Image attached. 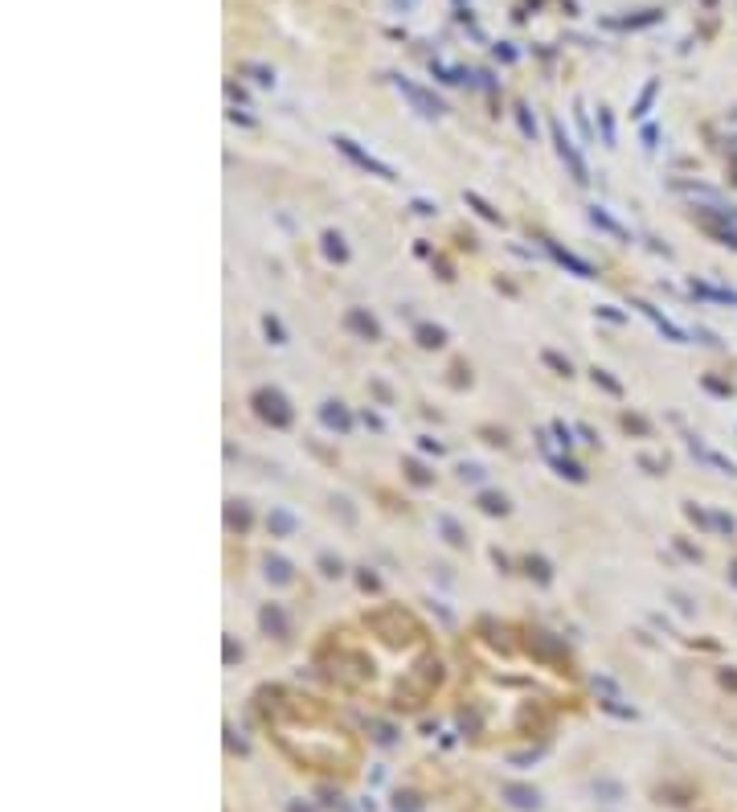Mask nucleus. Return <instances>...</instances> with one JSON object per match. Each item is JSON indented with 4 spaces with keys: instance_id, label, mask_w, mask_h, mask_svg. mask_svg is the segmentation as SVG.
<instances>
[{
    "instance_id": "nucleus-30",
    "label": "nucleus",
    "mask_w": 737,
    "mask_h": 812,
    "mask_svg": "<svg viewBox=\"0 0 737 812\" xmlns=\"http://www.w3.org/2000/svg\"><path fill=\"white\" fill-rule=\"evenodd\" d=\"M463 201H467V205H471V210H475L479 217H484V222H500V214H496V210H491L488 201H484L479 193H475V189H467V193H463Z\"/></svg>"
},
{
    "instance_id": "nucleus-42",
    "label": "nucleus",
    "mask_w": 737,
    "mask_h": 812,
    "mask_svg": "<svg viewBox=\"0 0 737 812\" xmlns=\"http://www.w3.org/2000/svg\"><path fill=\"white\" fill-rule=\"evenodd\" d=\"M598 316H602V320H610V324H622V320H627V312H619L615 304H598Z\"/></svg>"
},
{
    "instance_id": "nucleus-6",
    "label": "nucleus",
    "mask_w": 737,
    "mask_h": 812,
    "mask_svg": "<svg viewBox=\"0 0 737 812\" xmlns=\"http://www.w3.org/2000/svg\"><path fill=\"white\" fill-rule=\"evenodd\" d=\"M332 144H336V148H340V152H344V156H348V160H352L357 168L373 173V177H381V181H397V173H393V168L385 165V160H377L373 152H365V148L357 144V140H348V135H332Z\"/></svg>"
},
{
    "instance_id": "nucleus-27",
    "label": "nucleus",
    "mask_w": 737,
    "mask_h": 812,
    "mask_svg": "<svg viewBox=\"0 0 737 812\" xmlns=\"http://www.w3.org/2000/svg\"><path fill=\"white\" fill-rule=\"evenodd\" d=\"M549 464H553L557 472L565 476V480H573V484H582V480H586V468H577V464L570 460V456H549Z\"/></svg>"
},
{
    "instance_id": "nucleus-39",
    "label": "nucleus",
    "mask_w": 737,
    "mask_h": 812,
    "mask_svg": "<svg viewBox=\"0 0 737 812\" xmlns=\"http://www.w3.org/2000/svg\"><path fill=\"white\" fill-rule=\"evenodd\" d=\"M393 808H397V812H418V808H422V800H418L414 792H397V796H393Z\"/></svg>"
},
{
    "instance_id": "nucleus-57",
    "label": "nucleus",
    "mask_w": 737,
    "mask_h": 812,
    "mask_svg": "<svg viewBox=\"0 0 737 812\" xmlns=\"http://www.w3.org/2000/svg\"><path fill=\"white\" fill-rule=\"evenodd\" d=\"M422 451H434V456H439L442 443H439V439H422Z\"/></svg>"
},
{
    "instance_id": "nucleus-34",
    "label": "nucleus",
    "mask_w": 737,
    "mask_h": 812,
    "mask_svg": "<svg viewBox=\"0 0 737 812\" xmlns=\"http://www.w3.org/2000/svg\"><path fill=\"white\" fill-rule=\"evenodd\" d=\"M516 123H521V135H524V140H537V115H533L524 103L516 107Z\"/></svg>"
},
{
    "instance_id": "nucleus-55",
    "label": "nucleus",
    "mask_w": 737,
    "mask_h": 812,
    "mask_svg": "<svg viewBox=\"0 0 737 812\" xmlns=\"http://www.w3.org/2000/svg\"><path fill=\"white\" fill-rule=\"evenodd\" d=\"M639 468H647V472H652V476H655V472H659V464H655L652 456H639Z\"/></svg>"
},
{
    "instance_id": "nucleus-14",
    "label": "nucleus",
    "mask_w": 737,
    "mask_h": 812,
    "mask_svg": "<svg viewBox=\"0 0 737 812\" xmlns=\"http://www.w3.org/2000/svg\"><path fill=\"white\" fill-rule=\"evenodd\" d=\"M266 530H271V538H291L299 530V517L287 513V509H271L266 513Z\"/></svg>"
},
{
    "instance_id": "nucleus-41",
    "label": "nucleus",
    "mask_w": 737,
    "mask_h": 812,
    "mask_svg": "<svg viewBox=\"0 0 737 812\" xmlns=\"http://www.w3.org/2000/svg\"><path fill=\"white\" fill-rule=\"evenodd\" d=\"M594 792H598V796H606V800H619V796H622V788H619V783H610V779H598V783H594Z\"/></svg>"
},
{
    "instance_id": "nucleus-32",
    "label": "nucleus",
    "mask_w": 737,
    "mask_h": 812,
    "mask_svg": "<svg viewBox=\"0 0 737 812\" xmlns=\"http://www.w3.org/2000/svg\"><path fill=\"white\" fill-rule=\"evenodd\" d=\"M590 378H594V386H602L606 394H615V398L622 394V381L610 378V369H598V365H594V369H590Z\"/></svg>"
},
{
    "instance_id": "nucleus-12",
    "label": "nucleus",
    "mask_w": 737,
    "mask_h": 812,
    "mask_svg": "<svg viewBox=\"0 0 737 812\" xmlns=\"http://www.w3.org/2000/svg\"><path fill=\"white\" fill-rule=\"evenodd\" d=\"M635 308H639V312H643V316H647V320H652L655 329H659V332H664V336H668V341H684V329H676V324H671L668 316L659 312V308H652L647 299H635Z\"/></svg>"
},
{
    "instance_id": "nucleus-49",
    "label": "nucleus",
    "mask_w": 737,
    "mask_h": 812,
    "mask_svg": "<svg viewBox=\"0 0 737 812\" xmlns=\"http://www.w3.org/2000/svg\"><path fill=\"white\" fill-rule=\"evenodd\" d=\"M221 657H226V664H234L238 657H242V648H238V644H234V640L226 636V652H221Z\"/></svg>"
},
{
    "instance_id": "nucleus-40",
    "label": "nucleus",
    "mask_w": 737,
    "mask_h": 812,
    "mask_svg": "<svg viewBox=\"0 0 737 812\" xmlns=\"http://www.w3.org/2000/svg\"><path fill=\"white\" fill-rule=\"evenodd\" d=\"M484 464H459V480H471V484H484Z\"/></svg>"
},
{
    "instance_id": "nucleus-23",
    "label": "nucleus",
    "mask_w": 737,
    "mask_h": 812,
    "mask_svg": "<svg viewBox=\"0 0 737 812\" xmlns=\"http://www.w3.org/2000/svg\"><path fill=\"white\" fill-rule=\"evenodd\" d=\"M659 21V9H643L635 17H619V21H606L610 29H643V25H655Z\"/></svg>"
},
{
    "instance_id": "nucleus-56",
    "label": "nucleus",
    "mask_w": 737,
    "mask_h": 812,
    "mask_svg": "<svg viewBox=\"0 0 737 812\" xmlns=\"http://www.w3.org/2000/svg\"><path fill=\"white\" fill-rule=\"evenodd\" d=\"M577 435H582V439H586V443H598V435H594V431H590V427H586V423H582V427H577Z\"/></svg>"
},
{
    "instance_id": "nucleus-29",
    "label": "nucleus",
    "mask_w": 737,
    "mask_h": 812,
    "mask_svg": "<svg viewBox=\"0 0 737 812\" xmlns=\"http://www.w3.org/2000/svg\"><path fill=\"white\" fill-rule=\"evenodd\" d=\"M655 95H659V83L652 78V83H647L643 91H639V99H635V107H631V115H635V119H643V115H647V107L655 103Z\"/></svg>"
},
{
    "instance_id": "nucleus-10",
    "label": "nucleus",
    "mask_w": 737,
    "mask_h": 812,
    "mask_svg": "<svg viewBox=\"0 0 737 812\" xmlns=\"http://www.w3.org/2000/svg\"><path fill=\"white\" fill-rule=\"evenodd\" d=\"M320 423H324L328 431H352V415H348V406L344 402H336V398H328V402H320Z\"/></svg>"
},
{
    "instance_id": "nucleus-25",
    "label": "nucleus",
    "mask_w": 737,
    "mask_h": 812,
    "mask_svg": "<svg viewBox=\"0 0 737 812\" xmlns=\"http://www.w3.org/2000/svg\"><path fill=\"white\" fill-rule=\"evenodd\" d=\"M528 648H537L540 657H549V661H565V648L557 644L553 636H545V632H537V636H533V644H528Z\"/></svg>"
},
{
    "instance_id": "nucleus-15",
    "label": "nucleus",
    "mask_w": 737,
    "mask_h": 812,
    "mask_svg": "<svg viewBox=\"0 0 737 812\" xmlns=\"http://www.w3.org/2000/svg\"><path fill=\"white\" fill-rule=\"evenodd\" d=\"M250 525H254V513L246 509V500H226V530L246 533Z\"/></svg>"
},
{
    "instance_id": "nucleus-38",
    "label": "nucleus",
    "mask_w": 737,
    "mask_h": 812,
    "mask_svg": "<svg viewBox=\"0 0 737 812\" xmlns=\"http://www.w3.org/2000/svg\"><path fill=\"white\" fill-rule=\"evenodd\" d=\"M622 431H631V435H652V423L643 415H622Z\"/></svg>"
},
{
    "instance_id": "nucleus-53",
    "label": "nucleus",
    "mask_w": 737,
    "mask_h": 812,
    "mask_svg": "<svg viewBox=\"0 0 737 812\" xmlns=\"http://www.w3.org/2000/svg\"><path fill=\"white\" fill-rule=\"evenodd\" d=\"M287 812H315L311 804H303V800H287Z\"/></svg>"
},
{
    "instance_id": "nucleus-4",
    "label": "nucleus",
    "mask_w": 737,
    "mask_h": 812,
    "mask_svg": "<svg viewBox=\"0 0 737 812\" xmlns=\"http://www.w3.org/2000/svg\"><path fill=\"white\" fill-rule=\"evenodd\" d=\"M390 83L402 91V99L418 111V115H426V119H439V115H446V103L434 95V91H426V86H418V83H409L406 74H390Z\"/></svg>"
},
{
    "instance_id": "nucleus-2",
    "label": "nucleus",
    "mask_w": 737,
    "mask_h": 812,
    "mask_svg": "<svg viewBox=\"0 0 737 812\" xmlns=\"http://www.w3.org/2000/svg\"><path fill=\"white\" fill-rule=\"evenodd\" d=\"M439 681H442L439 657H422V661L406 673V681H397V701H402V706H422Z\"/></svg>"
},
{
    "instance_id": "nucleus-16",
    "label": "nucleus",
    "mask_w": 737,
    "mask_h": 812,
    "mask_svg": "<svg viewBox=\"0 0 737 812\" xmlns=\"http://www.w3.org/2000/svg\"><path fill=\"white\" fill-rule=\"evenodd\" d=\"M414 341H418L422 349H442V345H446V329H442V324L422 320V324H414Z\"/></svg>"
},
{
    "instance_id": "nucleus-36",
    "label": "nucleus",
    "mask_w": 737,
    "mask_h": 812,
    "mask_svg": "<svg viewBox=\"0 0 737 812\" xmlns=\"http://www.w3.org/2000/svg\"><path fill=\"white\" fill-rule=\"evenodd\" d=\"M598 128H602V144L615 148V115H610V107H598Z\"/></svg>"
},
{
    "instance_id": "nucleus-21",
    "label": "nucleus",
    "mask_w": 737,
    "mask_h": 812,
    "mask_svg": "<svg viewBox=\"0 0 737 812\" xmlns=\"http://www.w3.org/2000/svg\"><path fill=\"white\" fill-rule=\"evenodd\" d=\"M590 222H594V226H598V230H606V234H615V238H631V234H627V226H622L619 217H610V214H606L602 205H590Z\"/></svg>"
},
{
    "instance_id": "nucleus-22",
    "label": "nucleus",
    "mask_w": 737,
    "mask_h": 812,
    "mask_svg": "<svg viewBox=\"0 0 737 812\" xmlns=\"http://www.w3.org/2000/svg\"><path fill=\"white\" fill-rule=\"evenodd\" d=\"M688 448H692V456H701V460H709L713 468H721V472H729V476H737V464L733 460H725V456H717V451H709L701 443V439H688Z\"/></svg>"
},
{
    "instance_id": "nucleus-51",
    "label": "nucleus",
    "mask_w": 737,
    "mask_h": 812,
    "mask_svg": "<svg viewBox=\"0 0 737 812\" xmlns=\"http://www.w3.org/2000/svg\"><path fill=\"white\" fill-rule=\"evenodd\" d=\"M639 140H643V144H647V148H655V140H659V132H655L652 123H647V128H643V135H639Z\"/></svg>"
},
{
    "instance_id": "nucleus-35",
    "label": "nucleus",
    "mask_w": 737,
    "mask_h": 812,
    "mask_svg": "<svg viewBox=\"0 0 737 812\" xmlns=\"http://www.w3.org/2000/svg\"><path fill=\"white\" fill-rule=\"evenodd\" d=\"M315 562H320V575H324V579H340L344 575V562L336 558V554H320Z\"/></svg>"
},
{
    "instance_id": "nucleus-26",
    "label": "nucleus",
    "mask_w": 737,
    "mask_h": 812,
    "mask_svg": "<svg viewBox=\"0 0 737 812\" xmlns=\"http://www.w3.org/2000/svg\"><path fill=\"white\" fill-rule=\"evenodd\" d=\"M320 242H324V255L332 259V263H348V247H344V238L336 230H328Z\"/></svg>"
},
{
    "instance_id": "nucleus-47",
    "label": "nucleus",
    "mask_w": 737,
    "mask_h": 812,
    "mask_svg": "<svg viewBox=\"0 0 737 812\" xmlns=\"http://www.w3.org/2000/svg\"><path fill=\"white\" fill-rule=\"evenodd\" d=\"M360 587H365V591H381V579L369 575V570H360Z\"/></svg>"
},
{
    "instance_id": "nucleus-46",
    "label": "nucleus",
    "mask_w": 737,
    "mask_h": 812,
    "mask_svg": "<svg viewBox=\"0 0 737 812\" xmlns=\"http://www.w3.org/2000/svg\"><path fill=\"white\" fill-rule=\"evenodd\" d=\"M573 111H577V128H582V135H586V140H590V135H594V132H590V115H586V107H582V99L573 103Z\"/></svg>"
},
{
    "instance_id": "nucleus-33",
    "label": "nucleus",
    "mask_w": 737,
    "mask_h": 812,
    "mask_svg": "<svg viewBox=\"0 0 737 812\" xmlns=\"http://www.w3.org/2000/svg\"><path fill=\"white\" fill-rule=\"evenodd\" d=\"M692 292H696V296H709V299H721V304H737V292H729V287H709V283H692Z\"/></svg>"
},
{
    "instance_id": "nucleus-24",
    "label": "nucleus",
    "mask_w": 737,
    "mask_h": 812,
    "mask_svg": "<svg viewBox=\"0 0 737 812\" xmlns=\"http://www.w3.org/2000/svg\"><path fill=\"white\" fill-rule=\"evenodd\" d=\"M524 570H528V579H537L540 587L553 582V570H549V562H545L540 554H528V558H524Z\"/></svg>"
},
{
    "instance_id": "nucleus-17",
    "label": "nucleus",
    "mask_w": 737,
    "mask_h": 812,
    "mask_svg": "<svg viewBox=\"0 0 737 812\" xmlns=\"http://www.w3.org/2000/svg\"><path fill=\"white\" fill-rule=\"evenodd\" d=\"M430 70H434V78H439V83H446V86H459V83H471V78H475L471 70H463V66H446L442 58H434V62H430Z\"/></svg>"
},
{
    "instance_id": "nucleus-48",
    "label": "nucleus",
    "mask_w": 737,
    "mask_h": 812,
    "mask_svg": "<svg viewBox=\"0 0 737 812\" xmlns=\"http://www.w3.org/2000/svg\"><path fill=\"white\" fill-rule=\"evenodd\" d=\"M496 58H500V62H516V50H512L508 41H500V46H496Z\"/></svg>"
},
{
    "instance_id": "nucleus-20",
    "label": "nucleus",
    "mask_w": 737,
    "mask_h": 812,
    "mask_svg": "<svg viewBox=\"0 0 737 812\" xmlns=\"http://www.w3.org/2000/svg\"><path fill=\"white\" fill-rule=\"evenodd\" d=\"M475 505H479V513H488V517H504L508 509H512L504 493H491V488H484V493L475 497Z\"/></svg>"
},
{
    "instance_id": "nucleus-11",
    "label": "nucleus",
    "mask_w": 737,
    "mask_h": 812,
    "mask_svg": "<svg viewBox=\"0 0 737 812\" xmlns=\"http://www.w3.org/2000/svg\"><path fill=\"white\" fill-rule=\"evenodd\" d=\"M545 250H549V255H553V259L565 267V271H573L577 279H594V267H590L586 259H577V255H570V250H561L557 242H545Z\"/></svg>"
},
{
    "instance_id": "nucleus-54",
    "label": "nucleus",
    "mask_w": 737,
    "mask_h": 812,
    "mask_svg": "<svg viewBox=\"0 0 737 812\" xmlns=\"http://www.w3.org/2000/svg\"><path fill=\"white\" fill-rule=\"evenodd\" d=\"M360 418H365V427H373V431H381V427H385V423H381V418H377V415H369V411H365V415H360Z\"/></svg>"
},
{
    "instance_id": "nucleus-1",
    "label": "nucleus",
    "mask_w": 737,
    "mask_h": 812,
    "mask_svg": "<svg viewBox=\"0 0 737 812\" xmlns=\"http://www.w3.org/2000/svg\"><path fill=\"white\" fill-rule=\"evenodd\" d=\"M365 628L377 632L385 644H409L418 636V620L406 607H377V612L365 615Z\"/></svg>"
},
{
    "instance_id": "nucleus-43",
    "label": "nucleus",
    "mask_w": 737,
    "mask_h": 812,
    "mask_svg": "<svg viewBox=\"0 0 737 812\" xmlns=\"http://www.w3.org/2000/svg\"><path fill=\"white\" fill-rule=\"evenodd\" d=\"M553 435H557V443H561V448L570 451V443H573V431H570V427H565V423H561V418H557V423H553Z\"/></svg>"
},
{
    "instance_id": "nucleus-50",
    "label": "nucleus",
    "mask_w": 737,
    "mask_h": 812,
    "mask_svg": "<svg viewBox=\"0 0 737 812\" xmlns=\"http://www.w3.org/2000/svg\"><path fill=\"white\" fill-rule=\"evenodd\" d=\"M713 525H717V530H725V533H733V517H725V513H713Z\"/></svg>"
},
{
    "instance_id": "nucleus-45",
    "label": "nucleus",
    "mask_w": 737,
    "mask_h": 812,
    "mask_svg": "<svg viewBox=\"0 0 737 812\" xmlns=\"http://www.w3.org/2000/svg\"><path fill=\"white\" fill-rule=\"evenodd\" d=\"M409 210H414V214H422V217H430L439 205H434V201H426V197H414V201H409Z\"/></svg>"
},
{
    "instance_id": "nucleus-58",
    "label": "nucleus",
    "mask_w": 737,
    "mask_h": 812,
    "mask_svg": "<svg viewBox=\"0 0 737 812\" xmlns=\"http://www.w3.org/2000/svg\"><path fill=\"white\" fill-rule=\"evenodd\" d=\"M729 579H733V582H737V562H733V566H729Z\"/></svg>"
},
{
    "instance_id": "nucleus-7",
    "label": "nucleus",
    "mask_w": 737,
    "mask_h": 812,
    "mask_svg": "<svg viewBox=\"0 0 737 812\" xmlns=\"http://www.w3.org/2000/svg\"><path fill=\"white\" fill-rule=\"evenodd\" d=\"M344 329L352 336H360V341H381V324H377V316L369 308H348L344 312Z\"/></svg>"
},
{
    "instance_id": "nucleus-28",
    "label": "nucleus",
    "mask_w": 737,
    "mask_h": 812,
    "mask_svg": "<svg viewBox=\"0 0 737 812\" xmlns=\"http://www.w3.org/2000/svg\"><path fill=\"white\" fill-rule=\"evenodd\" d=\"M262 332H266V341H271V345H287V329H283V320H278V316H271V312L262 316Z\"/></svg>"
},
{
    "instance_id": "nucleus-52",
    "label": "nucleus",
    "mask_w": 737,
    "mask_h": 812,
    "mask_svg": "<svg viewBox=\"0 0 737 812\" xmlns=\"http://www.w3.org/2000/svg\"><path fill=\"white\" fill-rule=\"evenodd\" d=\"M721 685H729V689H737V669H721Z\"/></svg>"
},
{
    "instance_id": "nucleus-37",
    "label": "nucleus",
    "mask_w": 737,
    "mask_h": 812,
    "mask_svg": "<svg viewBox=\"0 0 737 812\" xmlns=\"http://www.w3.org/2000/svg\"><path fill=\"white\" fill-rule=\"evenodd\" d=\"M242 74H250L258 86H275V70H266V66H258V62H246L242 66Z\"/></svg>"
},
{
    "instance_id": "nucleus-18",
    "label": "nucleus",
    "mask_w": 737,
    "mask_h": 812,
    "mask_svg": "<svg viewBox=\"0 0 737 812\" xmlns=\"http://www.w3.org/2000/svg\"><path fill=\"white\" fill-rule=\"evenodd\" d=\"M434 525H439V533L446 538V546H467V530H463L451 513H439L434 517Z\"/></svg>"
},
{
    "instance_id": "nucleus-3",
    "label": "nucleus",
    "mask_w": 737,
    "mask_h": 812,
    "mask_svg": "<svg viewBox=\"0 0 737 812\" xmlns=\"http://www.w3.org/2000/svg\"><path fill=\"white\" fill-rule=\"evenodd\" d=\"M250 406H254V415H258L262 423H271L275 431H283V427H291L295 423L291 402H287L283 390H275V386H258V390L250 394Z\"/></svg>"
},
{
    "instance_id": "nucleus-5",
    "label": "nucleus",
    "mask_w": 737,
    "mask_h": 812,
    "mask_svg": "<svg viewBox=\"0 0 737 812\" xmlns=\"http://www.w3.org/2000/svg\"><path fill=\"white\" fill-rule=\"evenodd\" d=\"M549 132H553V148H557V156H561V165L570 168V177L577 185H586L590 181V168H586V160H582L577 144L565 135V123H561V119H553V123H549Z\"/></svg>"
},
{
    "instance_id": "nucleus-31",
    "label": "nucleus",
    "mask_w": 737,
    "mask_h": 812,
    "mask_svg": "<svg viewBox=\"0 0 737 812\" xmlns=\"http://www.w3.org/2000/svg\"><path fill=\"white\" fill-rule=\"evenodd\" d=\"M540 361L549 365V369H553V374H561V378H570V374H573V365H570V357H561V353H557V349H545V353H540Z\"/></svg>"
},
{
    "instance_id": "nucleus-19",
    "label": "nucleus",
    "mask_w": 737,
    "mask_h": 812,
    "mask_svg": "<svg viewBox=\"0 0 737 812\" xmlns=\"http://www.w3.org/2000/svg\"><path fill=\"white\" fill-rule=\"evenodd\" d=\"M402 472H406V480L414 484V488H430V484H434V472H430L422 460H414V456L402 460Z\"/></svg>"
},
{
    "instance_id": "nucleus-13",
    "label": "nucleus",
    "mask_w": 737,
    "mask_h": 812,
    "mask_svg": "<svg viewBox=\"0 0 737 812\" xmlns=\"http://www.w3.org/2000/svg\"><path fill=\"white\" fill-rule=\"evenodd\" d=\"M266 579L275 587H291L295 582V566L283 558V554H266Z\"/></svg>"
},
{
    "instance_id": "nucleus-44",
    "label": "nucleus",
    "mask_w": 737,
    "mask_h": 812,
    "mask_svg": "<svg viewBox=\"0 0 737 812\" xmlns=\"http://www.w3.org/2000/svg\"><path fill=\"white\" fill-rule=\"evenodd\" d=\"M369 390H373V394L377 398H381V402H385V406H393V390H390V386H385V381H369Z\"/></svg>"
},
{
    "instance_id": "nucleus-8",
    "label": "nucleus",
    "mask_w": 737,
    "mask_h": 812,
    "mask_svg": "<svg viewBox=\"0 0 737 812\" xmlns=\"http://www.w3.org/2000/svg\"><path fill=\"white\" fill-rule=\"evenodd\" d=\"M500 796H504L512 808H521V812H537L540 808V792L537 788H528V783H516V779H508L504 788H500Z\"/></svg>"
},
{
    "instance_id": "nucleus-9",
    "label": "nucleus",
    "mask_w": 737,
    "mask_h": 812,
    "mask_svg": "<svg viewBox=\"0 0 737 812\" xmlns=\"http://www.w3.org/2000/svg\"><path fill=\"white\" fill-rule=\"evenodd\" d=\"M258 624H262V632L275 636V640H287V636H291V620H287V612H283L278 603H266V607H262Z\"/></svg>"
}]
</instances>
